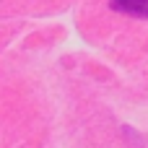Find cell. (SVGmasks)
Instances as JSON below:
<instances>
[{
    "mask_svg": "<svg viewBox=\"0 0 148 148\" xmlns=\"http://www.w3.org/2000/svg\"><path fill=\"white\" fill-rule=\"evenodd\" d=\"M109 5L120 13H127L135 18H148V0H109Z\"/></svg>",
    "mask_w": 148,
    "mask_h": 148,
    "instance_id": "cell-1",
    "label": "cell"
}]
</instances>
